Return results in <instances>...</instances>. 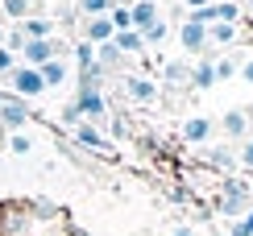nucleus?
I'll use <instances>...</instances> for the list:
<instances>
[{"mask_svg":"<svg viewBox=\"0 0 253 236\" xmlns=\"http://www.w3.org/2000/svg\"><path fill=\"white\" fill-rule=\"evenodd\" d=\"M212 207H216L224 220H245V211L253 207V191H249V182H241V178H220Z\"/></svg>","mask_w":253,"mask_h":236,"instance_id":"nucleus-1","label":"nucleus"},{"mask_svg":"<svg viewBox=\"0 0 253 236\" xmlns=\"http://www.w3.org/2000/svg\"><path fill=\"white\" fill-rule=\"evenodd\" d=\"M79 108V116L87 124H104L108 120V95L104 87H91V83H75V100H71Z\"/></svg>","mask_w":253,"mask_h":236,"instance_id":"nucleus-2","label":"nucleus"},{"mask_svg":"<svg viewBox=\"0 0 253 236\" xmlns=\"http://www.w3.org/2000/svg\"><path fill=\"white\" fill-rule=\"evenodd\" d=\"M121 91L129 95L133 104H141V108H154V104L162 100V87H158V79H154V75H141V71L125 75V79H121Z\"/></svg>","mask_w":253,"mask_h":236,"instance_id":"nucleus-3","label":"nucleus"},{"mask_svg":"<svg viewBox=\"0 0 253 236\" xmlns=\"http://www.w3.org/2000/svg\"><path fill=\"white\" fill-rule=\"evenodd\" d=\"M29 120H34V108L25 100H17L13 91L0 95V133H21Z\"/></svg>","mask_w":253,"mask_h":236,"instance_id":"nucleus-4","label":"nucleus"},{"mask_svg":"<svg viewBox=\"0 0 253 236\" xmlns=\"http://www.w3.org/2000/svg\"><path fill=\"white\" fill-rule=\"evenodd\" d=\"M71 141H75V149H91L96 157H117V145H112L96 124H87V120H79L75 128H71Z\"/></svg>","mask_w":253,"mask_h":236,"instance_id":"nucleus-5","label":"nucleus"},{"mask_svg":"<svg viewBox=\"0 0 253 236\" xmlns=\"http://www.w3.org/2000/svg\"><path fill=\"white\" fill-rule=\"evenodd\" d=\"M8 91H13L17 95V100H38V95L42 91H46V83H42V71L38 67H21V62H17V67H13V75H8Z\"/></svg>","mask_w":253,"mask_h":236,"instance_id":"nucleus-6","label":"nucleus"},{"mask_svg":"<svg viewBox=\"0 0 253 236\" xmlns=\"http://www.w3.org/2000/svg\"><path fill=\"white\" fill-rule=\"evenodd\" d=\"M199 166L212 170L216 178H233V170H241L237 166V145H208L199 154Z\"/></svg>","mask_w":253,"mask_h":236,"instance_id":"nucleus-7","label":"nucleus"},{"mask_svg":"<svg viewBox=\"0 0 253 236\" xmlns=\"http://www.w3.org/2000/svg\"><path fill=\"white\" fill-rule=\"evenodd\" d=\"M212 133H216V120L212 116H199V112H191L178 124V137H183L187 145H212Z\"/></svg>","mask_w":253,"mask_h":236,"instance_id":"nucleus-8","label":"nucleus"},{"mask_svg":"<svg viewBox=\"0 0 253 236\" xmlns=\"http://www.w3.org/2000/svg\"><path fill=\"white\" fill-rule=\"evenodd\" d=\"M178 46H183L191 58H204L208 50H212V46H208V29L195 25V21H187V17L178 21Z\"/></svg>","mask_w":253,"mask_h":236,"instance_id":"nucleus-9","label":"nucleus"},{"mask_svg":"<svg viewBox=\"0 0 253 236\" xmlns=\"http://www.w3.org/2000/svg\"><path fill=\"white\" fill-rule=\"evenodd\" d=\"M216 128H220L224 137H233V141L241 145V141L249 137V128H253V112H249V108H228V112L216 120Z\"/></svg>","mask_w":253,"mask_h":236,"instance_id":"nucleus-10","label":"nucleus"},{"mask_svg":"<svg viewBox=\"0 0 253 236\" xmlns=\"http://www.w3.org/2000/svg\"><path fill=\"white\" fill-rule=\"evenodd\" d=\"M158 87H166V91H183V87H191V62H174V58H166V62H162V79H158Z\"/></svg>","mask_w":253,"mask_h":236,"instance_id":"nucleus-11","label":"nucleus"},{"mask_svg":"<svg viewBox=\"0 0 253 236\" xmlns=\"http://www.w3.org/2000/svg\"><path fill=\"white\" fill-rule=\"evenodd\" d=\"M79 34H83V41H91V46H104V41L117 38V29H112L108 17H83L79 21Z\"/></svg>","mask_w":253,"mask_h":236,"instance_id":"nucleus-12","label":"nucleus"},{"mask_svg":"<svg viewBox=\"0 0 253 236\" xmlns=\"http://www.w3.org/2000/svg\"><path fill=\"white\" fill-rule=\"evenodd\" d=\"M216 58H195L191 62V91H208V87H216Z\"/></svg>","mask_w":253,"mask_h":236,"instance_id":"nucleus-13","label":"nucleus"},{"mask_svg":"<svg viewBox=\"0 0 253 236\" xmlns=\"http://www.w3.org/2000/svg\"><path fill=\"white\" fill-rule=\"evenodd\" d=\"M129 17H133V29L141 34V29H150L158 17H162V8H158V0H133L129 4Z\"/></svg>","mask_w":253,"mask_h":236,"instance_id":"nucleus-14","label":"nucleus"},{"mask_svg":"<svg viewBox=\"0 0 253 236\" xmlns=\"http://www.w3.org/2000/svg\"><path fill=\"white\" fill-rule=\"evenodd\" d=\"M54 17H42V13H34V17H25L21 21V34H25L29 41H46V38H54Z\"/></svg>","mask_w":253,"mask_h":236,"instance_id":"nucleus-15","label":"nucleus"},{"mask_svg":"<svg viewBox=\"0 0 253 236\" xmlns=\"http://www.w3.org/2000/svg\"><path fill=\"white\" fill-rule=\"evenodd\" d=\"M237 41H241V25H224V21H216V25H208V46H228V50H233L237 46Z\"/></svg>","mask_w":253,"mask_h":236,"instance_id":"nucleus-16","label":"nucleus"},{"mask_svg":"<svg viewBox=\"0 0 253 236\" xmlns=\"http://www.w3.org/2000/svg\"><path fill=\"white\" fill-rule=\"evenodd\" d=\"M38 71H42V83H46V87H62L67 75H71V62L67 58H50L46 67H38Z\"/></svg>","mask_w":253,"mask_h":236,"instance_id":"nucleus-17","label":"nucleus"},{"mask_svg":"<svg viewBox=\"0 0 253 236\" xmlns=\"http://www.w3.org/2000/svg\"><path fill=\"white\" fill-rule=\"evenodd\" d=\"M108 141H121V137H137V128L129 120V112H108Z\"/></svg>","mask_w":253,"mask_h":236,"instance_id":"nucleus-18","label":"nucleus"},{"mask_svg":"<svg viewBox=\"0 0 253 236\" xmlns=\"http://www.w3.org/2000/svg\"><path fill=\"white\" fill-rule=\"evenodd\" d=\"M71 58H75V75H83V71H91L96 67V46H91V41H75V46H71Z\"/></svg>","mask_w":253,"mask_h":236,"instance_id":"nucleus-19","label":"nucleus"},{"mask_svg":"<svg viewBox=\"0 0 253 236\" xmlns=\"http://www.w3.org/2000/svg\"><path fill=\"white\" fill-rule=\"evenodd\" d=\"M112 46L121 50V54H145V41H141V34H137V29H125V34H117L112 38Z\"/></svg>","mask_w":253,"mask_h":236,"instance_id":"nucleus-20","label":"nucleus"},{"mask_svg":"<svg viewBox=\"0 0 253 236\" xmlns=\"http://www.w3.org/2000/svg\"><path fill=\"white\" fill-rule=\"evenodd\" d=\"M166 38H170V21H166V17H158L150 29H141V41H145V50H150V46H162Z\"/></svg>","mask_w":253,"mask_h":236,"instance_id":"nucleus-21","label":"nucleus"},{"mask_svg":"<svg viewBox=\"0 0 253 236\" xmlns=\"http://www.w3.org/2000/svg\"><path fill=\"white\" fill-rule=\"evenodd\" d=\"M34 4H38V0H0L4 17H17V25H21L25 17H34Z\"/></svg>","mask_w":253,"mask_h":236,"instance_id":"nucleus-22","label":"nucleus"},{"mask_svg":"<svg viewBox=\"0 0 253 236\" xmlns=\"http://www.w3.org/2000/svg\"><path fill=\"white\" fill-rule=\"evenodd\" d=\"M112 4H117V0H75L79 17H108Z\"/></svg>","mask_w":253,"mask_h":236,"instance_id":"nucleus-23","label":"nucleus"},{"mask_svg":"<svg viewBox=\"0 0 253 236\" xmlns=\"http://www.w3.org/2000/svg\"><path fill=\"white\" fill-rule=\"evenodd\" d=\"M108 21H112V29H117V34H125V29H133L129 4H112V13H108Z\"/></svg>","mask_w":253,"mask_h":236,"instance_id":"nucleus-24","label":"nucleus"},{"mask_svg":"<svg viewBox=\"0 0 253 236\" xmlns=\"http://www.w3.org/2000/svg\"><path fill=\"white\" fill-rule=\"evenodd\" d=\"M237 166H241V170H249V174H253V133H249L245 141L237 145Z\"/></svg>","mask_w":253,"mask_h":236,"instance_id":"nucleus-25","label":"nucleus"},{"mask_svg":"<svg viewBox=\"0 0 253 236\" xmlns=\"http://www.w3.org/2000/svg\"><path fill=\"white\" fill-rule=\"evenodd\" d=\"M58 120H62V128H67V133H71V128H75V124L83 120V116H79V108H75V104H62V112H58Z\"/></svg>","mask_w":253,"mask_h":236,"instance_id":"nucleus-26","label":"nucleus"},{"mask_svg":"<svg viewBox=\"0 0 253 236\" xmlns=\"http://www.w3.org/2000/svg\"><path fill=\"white\" fill-rule=\"evenodd\" d=\"M8 149H13V154H29V149H34V141H29L25 133H13V137H8Z\"/></svg>","mask_w":253,"mask_h":236,"instance_id":"nucleus-27","label":"nucleus"},{"mask_svg":"<svg viewBox=\"0 0 253 236\" xmlns=\"http://www.w3.org/2000/svg\"><path fill=\"white\" fill-rule=\"evenodd\" d=\"M170 199H174V203H191V187H187V182H174V187H170Z\"/></svg>","mask_w":253,"mask_h":236,"instance_id":"nucleus-28","label":"nucleus"},{"mask_svg":"<svg viewBox=\"0 0 253 236\" xmlns=\"http://www.w3.org/2000/svg\"><path fill=\"white\" fill-rule=\"evenodd\" d=\"M237 79H241V83H253V54H245V58H241V71H237Z\"/></svg>","mask_w":253,"mask_h":236,"instance_id":"nucleus-29","label":"nucleus"},{"mask_svg":"<svg viewBox=\"0 0 253 236\" xmlns=\"http://www.w3.org/2000/svg\"><path fill=\"white\" fill-rule=\"evenodd\" d=\"M13 67H17V54H8V50L0 46V75H13Z\"/></svg>","mask_w":253,"mask_h":236,"instance_id":"nucleus-30","label":"nucleus"},{"mask_svg":"<svg viewBox=\"0 0 253 236\" xmlns=\"http://www.w3.org/2000/svg\"><path fill=\"white\" fill-rule=\"evenodd\" d=\"M228 236H253V232L245 228V220H228Z\"/></svg>","mask_w":253,"mask_h":236,"instance_id":"nucleus-31","label":"nucleus"},{"mask_svg":"<svg viewBox=\"0 0 253 236\" xmlns=\"http://www.w3.org/2000/svg\"><path fill=\"white\" fill-rule=\"evenodd\" d=\"M187 4V13H195V8H204V4H212V0H183Z\"/></svg>","mask_w":253,"mask_h":236,"instance_id":"nucleus-32","label":"nucleus"},{"mask_svg":"<svg viewBox=\"0 0 253 236\" xmlns=\"http://www.w3.org/2000/svg\"><path fill=\"white\" fill-rule=\"evenodd\" d=\"M46 236H71V228H67V224H58V228H50Z\"/></svg>","mask_w":253,"mask_h":236,"instance_id":"nucleus-33","label":"nucleus"},{"mask_svg":"<svg viewBox=\"0 0 253 236\" xmlns=\"http://www.w3.org/2000/svg\"><path fill=\"white\" fill-rule=\"evenodd\" d=\"M67 228H71V236H91L87 228H79V224H67Z\"/></svg>","mask_w":253,"mask_h":236,"instance_id":"nucleus-34","label":"nucleus"},{"mask_svg":"<svg viewBox=\"0 0 253 236\" xmlns=\"http://www.w3.org/2000/svg\"><path fill=\"white\" fill-rule=\"evenodd\" d=\"M170 236H195V232H191V228H174Z\"/></svg>","mask_w":253,"mask_h":236,"instance_id":"nucleus-35","label":"nucleus"},{"mask_svg":"<svg viewBox=\"0 0 253 236\" xmlns=\"http://www.w3.org/2000/svg\"><path fill=\"white\" fill-rule=\"evenodd\" d=\"M245 228H249V232H253V207H249V211H245Z\"/></svg>","mask_w":253,"mask_h":236,"instance_id":"nucleus-36","label":"nucleus"},{"mask_svg":"<svg viewBox=\"0 0 253 236\" xmlns=\"http://www.w3.org/2000/svg\"><path fill=\"white\" fill-rule=\"evenodd\" d=\"M4 38H8V34H4V25H0V46H4Z\"/></svg>","mask_w":253,"mask_h":236,"instance_id":"nucleus-37","label":"nucleus"},{"mask_svg":"<svg viewBox=\"0 0 253 236\" xmlns=\"http://www.w3.org/2000/svg\"><path fill=\"white\" fill-rule=\"evenodd\" d=\"M249 191H253V182H249Z\"/></svg>","mask_w":253,"mask_h":236,"instance_id":"nucleus-38","label":"nucleus"},{"mask_svg":"<svg viewBox=\"0 0 253 236\" xmlns=\"http://www.w3.org/2000/svg\"><path fill=\"white\" fill-rule=\"evenodd\" d=\"M0 95H4V91H0Z\"/></svg>","mask_w":253,"mask_h":236,"instance_id":"nucleus-39","label":"nucleus"},{"mask_svg":"<svg viewBox=\"0 0 253 236\" xmlns=\"http://www.w3.org/2000/svg\"><path fill=\"white\" fill-rule=\"evenodd\" d=\"M249 4H253V0H249Z\"/></svg>","mask_w":253,"mask_h":236,"instance_id":"nucleus-40","label":"nucleus"}]
</instances>
